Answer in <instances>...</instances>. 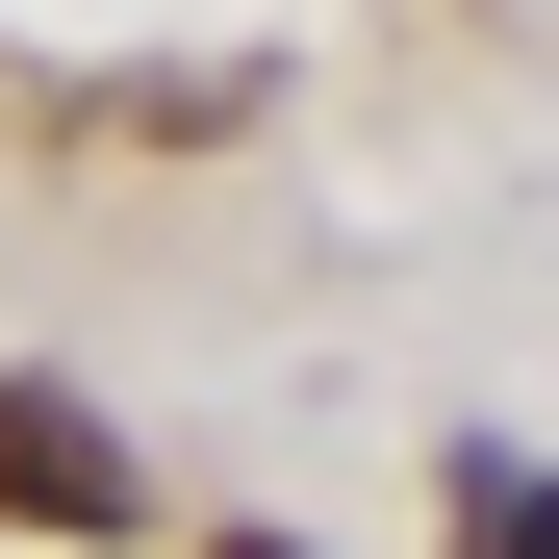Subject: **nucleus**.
Returning <instances> with one entry per match:
<instances>
[{
    "label": "nucleus",
    "instance_id": "obj_3",
    "mask_svg": "<svg viewBox=\"0 0 559 559\" xmlns=\"http://www.w3.org/2000/svg\"><path fill=\"white\" fill-rule=\"evenodd\" d=\"M204 559H306V534H204Z\"/></svg>",
    "mask_w": 559,
    "mask_h": 559
},
{
    "label": "nucleus",
    "instance_id": "obj_1",
    "mask_svg": "<svg viewBox=\"0 0 559 559\" xmlns=\"http://www.w3.org/2000/svg\"><path fill=\"white\" fill-rule=\"evenodd\" d=\"M0 509H26V534H128V509H153V457L76 407V382H0Z\"/></svg>",
    "mask_w": 559,
    "mask_h": 559
},
{
    "label": "nucleus",
    "instance_id": "obj_2",
    "mask_svg": "<svg viewBox=\"0 0 559 559\" xmlns=\"http://www.w3.org/2000/svg\"><path fill=\"white\" fill-rule=\"evenodd\" d=\"M457 559H559V484H509V457H484V484H457Z\"/></svg>",
    "mask_w": 559,
    "mask_h": 559
}]
</instances>
